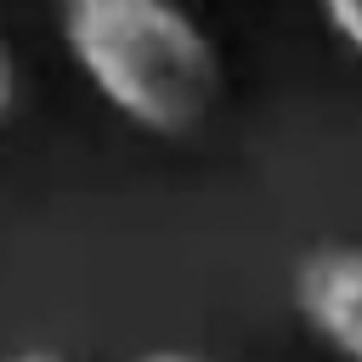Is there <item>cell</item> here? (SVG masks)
<instances>
[{
    "label": "cell",
    "instance_id": "1",
    "mask_svg": "<svg viewBox=\"0 0 362 362\" xmlns=\"http://www.w3.org/2000/svg\"><path fill=\"white\" fill-rule=\"evenodd\" d=\"M62 45L79 74L141 130L192 136L221 102L215 40L158 0H74Z\"/></svg>",
    "mask_w": 362,
    "mask_h": 362
},
{
    "label": "cell",
    "instance_id": "2",
    "mask_svg": "<svg viewBox=\"0 0 362 362\" xmlns=\"http://www.w3.org/2000/svg\"><path fill=\"white\" fill-rule=\"evenodd\" d=\"M294 305L345 362H362V249L356 243H322L300 255Z\"/></svg>",
    "mask_w": 362,
    "mask_h": 362
},
{
    "label": "cell",
    "instance_id": "3",
    "mask_svg": "<svg viewBox=\"0 0 362 362\" xmlns=\"http://www.w3.org/2000/svg\"><path fill=\"white\" fill-rule=\"evenodd\" d=\"M322 17H328V28H334L356 57H362V0H334Z\"/></svg>",
    "mask_w": 362,
    "mask_h": 362
},
{
    "label": "cell",
    "instance_id": "4",
    "mask_svg": "<svg viewBox=\"0 0 362 362\" xmlns=\"http://www.w3.org/2000/svg\"><path fill=\"white\" fill-rule=\"evenodd\" d=\"M11 102H17V62H11V45L0 34V119L11 113Z\"/></svg>",
    "mask_w": 362,
    "mask_h": 362
},
{
    "label": "cell",
    "instance_id": "5",
    "mask_svg": "<svg viewBox=\"0 0 362 362\" xmlns=\"http://www.w3.org/2000/svg\"><path fill=\"white\" fill-rule=\"evenodd\" d=\"M136 362H204V356H187V351H147V356H136Z\"/></svg>",
    "mask_w": 362,
    "mask_h": 362
},
{
    "label": "cell",
    "instance_id": "6",
    "mask_svg": "<svg viewBox=\"0 0 362 362\" xmlns=\"http://www.w3.org/2000/svg\"><path fill=\"white\" fill-rule=\"evenodd\" d=\"M11 362H62V356H51V351H23V356H11Z\"/></svg>",
    "mask_w": 362,
    "mask_h": 362
}]
</instances>
